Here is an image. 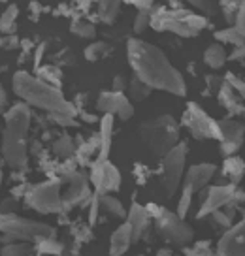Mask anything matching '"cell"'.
I'll list each match as a JSON object with an SVG mask.
<instances>
[{
	"label": "cell",
	"mask_w": 245,
	"mask_h": 256,
	"mask_svg": "<svg viewBox=\"0 0 245 256\" xmlns=\"http://www.w3.org/2000/svg\"><path fill=\"white\" fill-rule=\"evenodd\" d=\"M226 58H228V53H226V49L222 48V46H219V44H211V46L204 51V62H206V66L213 68V70L222 68L224 62H226Z\"/></svg>",
	"instance_id": "23"
},
{
	"label": "cell",
	"mask_w": 245,
	"mask_h": 256,
	"mask_svg": "<svg viewBox=\"0 0 245 256\" xmlns=\"http://www.w3.org/2000/svg\"><path fill=\"white\" fill-rule=\"evenodd\" d=\"M89 181L95 184L96 194L102 196V194H110V192L119 190V186H121V174L115 168V164L110 162V160L93 162Z\"/></svg>",
	"instance_id": "13"
},
{
	"label": "cell",
	"mask_w": 245,
	"mask_h": 256,
	"mask_svg": "<svg viewBox=\"0 0 245 256\" xmlns=\"http://www.w3.org/2000/svg\"><path fill=\"white\" fill-rule=\"evenodd\" d=\"M98 211H100V200H98V194H95L91 198V211H89V226H95L96 218H98Z\"/></svg>",
	"instance_id": "46"
},
{
	"label": "cell",
	"mask_w": 245,
	"mask_h": 256,
	"mask_svg": "<svg viewBox=\"0 0 245 256\" xmlns=\"http://www.w3.org/2000/svg\"><path fill=\"white\" fill-rule=\"evenodd\" d=\"M0 234H2V243H17V241H27V243H38L46 238H55V228H51L46 222L31 220L19 216L16 213H0Z\"/></svg>",
	"instance_id": "6"
},
{
	"label": "cell",
	"mask_w": 245,
	"mask_h": 256,
	"mask_svg": "<svg viewBox=\"0 0 245 256\" xmlns=\"http://www.w3.org/2000/svg\"><path fill=\"white\" fill-rule=\"evenodd\" d=\"M34 247L27 241H17V243H8L2 247V256H32Z\"/></svg>",
	"instance_id": "36"
},
{
	"label": "cell",
	"mask_w": 245,
	"mask_h": 256,
	"mask_svg": "<svg viewBox=\"0 0 245 256\" xmlns=\"http://www.w3.org/2000/svg\"><path fill=\"white\" fill-rule=\"evenodd\" d=\"M132 174H134V177H136V183L138 184H145L147 183V179H149L151 176H153V172H151L145 164H134V170H132Z\"/></svg>",
	"instance_id": "42"
},
{
	"label": "cell",
	"mask_w": 245,
	"mask_h": 256,
	"mask_svg": "<svg viewBox=\"0 0 245 256\" xmlns=\"http://www.w3.org/2000/svg\"><path fill=\"white\" fill-rule=\"evenodd\" d=\"M222 177H226L230 184H239L245 177V160L239 156H226L222 162Z\"/></svg>",
	"instance_id": "22"
},
{
	"label": "cell",
	"mask_w": 245,
	"mask_h": 256,
	"mask_svg": "<svg viewBox=\"0 0 245 256\" xmlns=\"http://www.w3.org/2000/svg\"><path fill=\"white\" fill-rule=\"evenodd\" d=\"M40 10H42V6H40V4H36V2H34V4H31L32 19H38V12H40Z\"/></svg>",
	"instance_id": "56"
},
{
	"label": "cell",
	"mask_w": 245,
	"mask_h": 256,
	"mask_svg": "<svg viewBox=\"0 0 245 256\" xmlns=\"http://www.w3.org/2000/svg\"><path fill=\"white\" fill-rule=\"evenodd\" d=\"M72 236H74V243H87L93 238V230L87 224H76L72 226Z\"/></svg>",
	"instance_id": "39"
},
{
	"label": "cell",
	"mask_w": 245,
	"mask_h": 256,
	"mask_svg": "<svg viewBox=\"0 0 245 256\" xmlns=\"http://www.w3.org/2000/svg\"><path fill=\"white\" fill-rule=\"evenodd\" d=\"M127 222L132 226V236L134 241H140L145 236V232L149 230L151 226V215L145 206H140L138 202H132V206L128 208L127 213Z\"/></svg>",
	"instance_id": "18"
},
{
	"label": "cell",
	"mask_w": 245,
	"mask_h": 256,
	"mask_svg": "<svg viewBox=\"0 0 245 256\" xmlns=\"http://www.w3.org/2000/svg\"><path fill=\"white\" fill-rule=\"evenodd\" d=\"M147 26H151V10H142V12L136 14L132 28H134L136 34H142Z\"/></svg>",
	"instance_id": "38"
},
{
	"label": "cell",
	"mask_w": 245,
	"mask_h": 256,
	"mask_svg": "<svg viewBox=\"0 0 245 256\" xmlns=\"http://www.w3.org/2000/svg\"><path fill=\"white\" fill-rule=\"evenodd\" d=\"M224 81L232 85V88L237 92V96L245 102V78H237L236 74H226Z\"/></svg>",
	"instance_id": "41"
},
{
	"label": "cell",
	"mask_w": 245,
	"mask_h": 256,
	"mask_svg": "<svg viewBox=\"0 0 245 256\" xmlns=\"http://www.w3.org/2000/svg\"><path fill=\"white\" fill-rule=\"evenodd\" d=\"M64 183H68V188L63 194V213L70 211L76 206H81L85 200H91V190H89V179L81 172H72L70 176L63 179Z\"/></svg>",
	"instance_id": "15"
},
{
	"label": "cell",
	"mask_w": 245,
	"mask_h": 256,
	"mask_svg": "<svg viewBox=\"0 0 245 256\" xmlns=\"http://www.w3.org/2000/svg\"><path fill=\"white\" fill-rule=\"evenodd\" d=\"M181 126L189 130L194 140H217L219 142V120H213L194 102L187 104L181 115Z\"/></svg>",
	"instance_id": "11"
},
{
	"label": "cell",
	"mask_w": 245,
	"mask_h": 256,
	"mask_svg": "<svg viewBox=\"0 0 245 256\" xmlns=\"http://www.w3.org/2000/svg\"><path fill=\"white\" fill-rule=\"evenodd\" d=\"M192 196H194L192 188H189V186L183 184L181 198H179V202H177V209H175L177 216H181V218L187 216V213H189V209H190V204H192Z\"/></svg>",
	"instance_id": "37"
},
{
	"label": "cell",
	"mask_w": 245,
	"mask_h": 256,
	"mask_svg": "<svg viewBox=\"0 0 245 256\" xmlns=\"http://www.w3.org/2000/svg\"><path fill=\"white\" fill-rule=\"evenodd\" d=\"M119 10H121L119 2H115V0H104V2L96 4V16L104 23H113L119 14Z\"/></svg>",
	"instance_id": "31"
},
{
	"label": "cell",
	"mask_w": 245,
	"mask_h": 256,
	"mask_svg": "<svg viewBox=\"0 0 245 256\" xmlns=\"http://www.w3.org/2000/svg\"><path fill=\"white\" fill-rule=\"evenodd\" d=\"M63 184L64 181L61 177H53L44 183L32 184L31 190L25 196L27 206L44 215L61 213L63 211Z\"/></svg>",
	"instance_id": "8"
},
{
	"label": "cell",
	"mask_w": 245,
	"mask_h": 256,
	"mask_svg": "<svg viewBox=\"0 0 245 256\" xmlns=\"http://www.w3.org/2000/svg\"><path fill=\"white\" fill-rule=\"evenodd\" d=\"M49 117L55 120L59 126H76L78 124L76 117H66V115H49Z\"/></svg>",
	"instance_id": "49"
},
{
	"label": "cell",
	"mask_w": 245,
	"mask_h": 256,
	"mask_svg": "<svg viewBox=\"0 0 245 256\" xmlns=\"http://www.w3.org/2000/svg\"><path fill=\"white\" fill-rule=\"evenodd\" d=\"M63 241L55 240V238H46V240H40L38 243H34V250L42 256H61L64 250Z\"/></svg>",
	"instance_id": "27"
},
{
	"label": "cell",
	"mask_w": 245,
	"mask_h": 256,
	"mask_svg": "<svg viewBox=\"0 0 245 256\" xmlns=\"http://www.w3.org/2000/svg\"><path fill=\"white\" fill-rule=\"evenodd\" d=\"M224 85V78H217V76H206V87L209 94L217 96L221 87Z\"/></svg>",
	"instance_id": "43"
},
{
	"label": "cell",
	"mask_w": 245,
	"mask_h": 256,
	"mask_svg": "<svg viewBox=\"0 0 245 256\" xmlns=\"http://www.w3.org/2000/svg\"><path fill=\"white\" fill-rule=\"evenodd\" d=\"M76 162L79 166H93V162L98 158V152H100V136L95 134L89 140L83 138H76Z\"/></svg>",
	"instance_id": "19"
},
{
	"label": "cell",
	"mask_w": 245,
	"mask_h": 256,
	"mask_svg": "<svg viewBox=\"0 0 245 256\" xmlns=\"http://www.w3.org/2000/svg\"><path fill=\"white\" fill-rule=\"evenodd\" d=\"M215 40H219L221 44H230L234 48H243L245 46V36L239 34L236 26H226L222 30L215 32Z\"/></svg>",
	"instance_id": "32"
},
{
	"label": "cell",
	"mask_w": 245,
	"mask_h": 256,
	"mask_svg": "<svg viewBox=\"0 0 245 256\" xmlns=\"http://www.w3.org/2000/svg\"><path fill=\"white\" fill-rule=\"evenodd\" d=\"M6 112H8V94H6V90H4L2 83H0V113Z\"/></svg>",
	"instance_id": "53"
},
{
	"label": "cell",
	"mask_w": 245,
	"mask_h": 256,
	"mask_svg": "<svg viewBox=\"0 0 245 256\" xmlns=\"http://www.w3.org/2000/svg\"><path fill=\"white\" fill-rule=\"evenodd\" d=\"M234 26L239 30V34H241V36H245V2H241V4H239V12H237V17H236V23H234Z\"/></svg>",
	"instance_id": "48"
},
{
	"label": "cell",
	"mask_w": 245,
	"mask_h": 256,
	"mask_svg": "<svg viewBox=\"0 0 245 256\" xmlns=\"http://www.w3.org/2000/svg\"><path fill=\"white\" fill-rule=\"evenodd\" d=\"M190 4H192L194 8L200 10L202 16H204V14H209V12L215 8V4H211V2H202V0H200V2H198V0H190Z\"/></svg>",
	"instance_id": "50"
},
{
	"label": "cell",
	"mask_w": 245,
	"mask_h": 256,
	"mask_svg": "<svg viewBox=\"0 0 245 256\" xmlns=\"http://www.w3.org/2000/svg\"><path fill=\"white\" fill-rule=\"evenodd\" d=\"M157 256H174V252H172V248L170 247H162L157 250Z\"/></svg>",
	"instance_id": "55"
},
{
	"label": "cell",
	"mask_w": 245,
	"mask_h": 256,
	"mask_svg": "<svg viewBox=\"0 0 245 256\" xmlns=\"http://www.w3.org/2000/svg\"><path fill=\"white\" fill-rule=\"evenodd\" d=\"M134 243L132 226L125 220L110 238V256H123Z\"/></svg>",
	"instance_id": "20"
},
{
	"label": "cell",
	"mask_w": 245,
	"mask_h": 256,
	"mask_svg": "<svg viewBox=\"0 0 245 256\" xmlns=\"http://www.w3.org/2000/svg\"><path fill=\"white\" fill-rule=\"evenodd\" d=\"M138 136L151 160H162L179 144V124L172 115H158L143 120Z\"/></svg>",
	"instance_id": "5"
},
{
	"label": "cell",
	"mask_w": 245,
	"mask_h": 256,
	"mask_svg": "<svg viewBox=\"0 0 245 256\" xmlns=\"http://www.w3.org/2000/svg\"><path fill=\"white\" fill-rule=\"evenodd\" d=\"M17 206H19V200H16L14 196H8V198H4V200L0 202V213H4V215L16 213Z\"/></svg>",
	"instance_id": "45"
},
{
	"label": "cell",
	"mask_w": 245,
	"mask_h": 256,
	"mask_svg": "<svg viewBox=\"0 0 245 256\" xmlns=\"http://www.w3.org/2000/svg\"><path fill=\"white\" fill-rule=\"evenodd\" d=\"M21 48V40L17 38L16 34H8V36H0V49L4 51H12V49Z\"/></svg>",
	"instance_id": "44"
},
{
	"label": "cell",
	"mask_w": 245,
	"mask_h": 256,
	"mask_svg": "<svg viewBox=\"0 0 245 256\" xmlns=\"http://www.w3.org/2000/svg\"><path fill=\"white\" fill-rule=\"evenodd\" d=\"M17 17H19V8L16 4H8L6 10L0 16V34L8 36V34H16L17 30Z\"/></svg>",
	"instance_id": "24"
},
{
	"label": "cell",
	"mask_w": 245,
	"mask_h": 256,
	"mask_svg": "<svg viewBox=\"0 0 245 256\" xmlns=\"http://www.w3.org/2000/svg\"><path fill=\"white\" fill-rule=\"evenodd\" d=\"M128 88V80L123 76V74H119L113 78V83H111V90L113 92H125Z\"/></svg>",
	"instance_id": "47"
},
{
	"label": "cell",
	"mask_w": 245,
	"mask_h": 256,
	"mask_svg": "<svg viewBox=\"0 0 245 256\" xmlns=\"http://www.w3.org/2000/svg\"><path fill=\"white\" fill-rule=\"evenodd\" d=\"M151 90L153 88L149 85H145L143 81H140L138 78H132V80L128 81V94H130V100H134V102L145 100L151 94Z\"/></svg>",
	"instance_id": "34"
},
{
	"label": "cell",
	"mask_w": 245,
	"mask_h": 256,
	"mask_svg": "<svg viewBox=\"0 0 245 256\" xmlns=\"http://www.w3.org/2000/svg\"><path fill=\"white\" fill-rule=\"evenodd\" d=\"M234 208L236 206H228L226 209H219L209 215V220L213 224V228H221V230H230L234 226Z\"/></svg>",
	"instance_id": "29"
},
{
	"label": "cell",
	"mask_w": 245,
	"mask_h": 256,
	"mask_svg": "<svg viewBox=\"0 0 245 256\" xmlns=\"http://www.w3.org/2000/svg\"><path fill=\"white\" fill-rule=\"evenodd\" d=\"M239 4L241 2H221V10H222V16L226 19V23H236V17H237V12H239Z\"/></svg>",
	"instance_id": "40"
},
{
	"label": "cell",
	"mask_w": 245,
	"mask_h": 256,
	"mask_svg": "<svg viewBox=\"0 0 245 256\" xmlns=\"http://www.w3.org/2000/svg\"><path fill=\"white\" fill-rule=\"evenodd\" d=\"M70 30L74 36L78 38H83V40H93L96 36V26L95 23H91L87 19H81V17H76L70 24Z\"/></svg>",
	"instance_id": "30"
},
{
	"label": "cell",
	"mask_w": 245,
	"mask_h": 256,
	"mask_svg": "<svg viewBox=\"0 0 245 256\" xmlns=\"http://www.w3.org/2000/svg\"><path fill=\"white\" fill-rule=\"evenodd\" d=\"M217 256H245V216L221 236Z\"/></svg>",
	"instance_id": "16"
},
{
	"label": "cell",
	"mask_w": 245,
	"mask_h": 256,
	"mask_svg": "<svg viewBox=\"0 0 245 256\" xmlns=\"http://www.w3.org/2000/svg\"><path fill=\"white\" fill-rule=\"evenodd\" d=\"M98 200H100V209L104 213H108L110 216H115V218H127V209L121 202L115 198V196H110V194H98Z\"/></svg>",
	"instance_id": "25"
},
{
	"label": "cell",
	"mask_w": 245,
	"mask_h": 256,
	"mask_svg": "<svg viewBox=\"0 0 245 256\" xmlns=\"http://www.w3.org/2000/svg\"><path fill=\"white\" fill-rule=\"evenodd\" d=\"M127 56L134 78L143 81L151 88H158L174 96L187 94V83L181 72L168 60V56L157 46L142 38H128Z\"/></svg>",
	"instance_id": "1"
},
{
	"label": "cell",
	"mask_w": 245,
	"mask_h": 256,
	"mask_svg": "<svg viewBox=\"0 0 245 256\" xmlns=\"http://www.w3.org/2000/svg\"><path fill=\"white\" fill-rule=\"evenodd\" d=\"M206 24V16L185 8V4L179 2H170L168 6L155 4L151 10V26L157 32H172L181 38H192L204 30Z\"/></svg>",
	"instance_id": "4"
},
{
	"label": "cell",
	"mask_w": 245,
	"mask_h": 256,
	"mask_svg": "<svg viewBox=\"0 0 245 256\" xmlns=\"http://www.w3.org/2000/svg\"><path fill=\"white\" fill-rule=\"evenodd\" d=\"M61 256H81V252H79V245L78 243H68V245L64 247L63 254Z\"/></svg>",
	"instance_id": "51"
},
{
	"label": "cell",
	"mask_w": 245,
	"mask_h": 256,
	"mask_svg": "<svg viewBox=\"0 0 245 256\" xmlns=\"http://www.w3.org/2000/svg\"><path fill=\"white\" fill-rule=\"evenodd\" d=\"M96 110L104 115H113L121 120H128L134 117V106L125 92L102 90L96 98Z\"/></svg>",
	"instance_id": "12"
},
{
	"label": "cell",
	"mask_w": 245,
	"mask_h": 256,
	"mask_svg": "<svg viewBox=\"0 0 245 256\" xmlns=\"http://www.w3.org/2000/svg\"><path fill=\"white\" fill-rule=\"evenodd\" d=\"M145 208H147L151 218H153V224H155L153 230H155V234H158L170 245L187 247L192 241V238H194L192 228L185 222V218L177 216V213H172L166 208L157 206V204H147Z\"/></svg>",
	"instance_id": "7"
},
{
	"label": "cell",
	"mask_w": 245,
	"mask_h": 256,
	"mask_svg": "<svg viewBox=\"0 0 245 256\" xmlns=\"http://www.w3.org/2000/svg\"><path fill=\"white\" fill-rule=\"evenodd\" d=\"M245 142V122L228 119L219 120V145L224 156H234Z\"/></svg>",
	"instance_id": "14"
},
{
	"label": "cell",
	"mask_w": 245,
	"mask_h": 256,
	"mask_svg": "<svg viewBox=\"0 0 245 256\" xmlns=\"http://www.w3.org/2000/svg\"><path fill=\"white\" fill-rule=\"evenodd\" d=\"M44 51H46V44H40L36 51H34V70L40 68V62H42V56H44Z\"/></svg>",
	"instance_id": "52"
},
{
	"label": "cell",
	"mask_w": 245,
	"mask_h": 256,
	"mask_svg": "<svg viewBox=\"0 0 245 256\" xmlns=\"http://www.w3.org/2000/svg\"><path fill=\"white\" fill-rule=\"evenodd\" d=\"M239 202H245V192L237 188V184H215L209 186L200 204L196 213V218H206L211 213L224 209L228 206H236Z\"/></svg>",
	"instance_id": "10"
},
{
	"label": "cell",
	"mask_w": 245,
	"mask_h": 256,
	"mask_svg": "<svg viewBox=\"0 0 245 256\" xmlns=\"http://www.w3.org/2000/svg\"><path fill=\"white\" fill-rule=\"evenodd\" d=\"M185 160H187V144H183V142H179L164 158L160 160L158 183H160V188H162L166 198H172L179 183H181Z\"/></svg>",
	"instance_id": "9"
},
{
	"label": "cell",
	"mask_w": 245,
	"mask_h": 256,
	"mask_svg": "<svg viewBox=\"0 0 245 256\" xmlns=\"http://www.w3.org/2000/svg\"><path fill=\"white\" fill-rule=\"evenodd\" d=\"M36 78L42 80L44 83L51 85V87H55L61 90V85H63V74H61V70H59L57 66H51V64H48V66H40L38 70H36Z\"/></svg>",
	"instance_id": "28"
},
{
	"label": "cell",
	"mask_w": 245,
	"mask_h": 256,
	"mask_svg": "<svg viewBox=\"0 0 245 256\" xmlns=\"http://www.w3.org/2000/svg\"><path fill=\"white\" fill-rule=\"evenodd\" d=\"M14 92H16L27 106H34L36 110H42L48 115H66L76 117V106L68 102L59 88L51 87L48 83L38 80L36 76H31L29 72H17L14 76Z\"/></svg>",
	"instance_id": "2"
},
{
	"label": "cell",
	"mask_w": 245,
	"mask_h": 256,
	"mask_svg": "<svg viewBox=\"0 0 245 256\" xmlns=\"http://www.w3.org/2000/svg\"><path fill=\"white\" fill-rule=\"evenodd\" d=\"M53 152L63 160L74 158V156H76V142H74V138L68 136V134L59 136L55 142H53Z\"/></svg>",
	"instance_id": "26"
},
{
	"label": "cell",
	"mask_w": 245,
	"mask_h": 256,
	"mask_svg": "<svg viewBox=\"0 0 245 256\" xmlns=\"http://www.w3.org/2000/svg\"><path fill=\"white\" fill-rule=\"evenodd\" d=\"M215 170L217 166L211 162H200V164H192L187 170V176H185V186L192 188V192H200L207 183L209 179L215 176Z\"/></svg>",
	"instance_id": "17"
},
{
	"label": "cell",
	"mask_w": 245,
	"mask_h": 256,
	"mask_svg": "<svg viewBox=\"0 0 245 256\" xmlns=\"http://www.w3.org/2000/svg\"><path fill=\"white\" fill-rule=\"evenodd\" d=\"M183 254L185 256H217V252L211 247V241L202 240L196 241L190 247H183Z\"/></svg>",
	"instance_id": "35"
},
{
	"label": "cell",
	"mask_w": 245,
	"mask_h": 256,
	"mask_svg": "<svg viewBox=\"0 0 245 256\" xmlns=\"http://www.w3.org/2000/svg\"><path fill=\"white\" fill-rule=\"evenodd\" d=\"M111 53V48L110 44H106V42H93V44H89L87 48H85V58H87L89 62H98V60H102L104 56H108Z\"/></svg>",
	"instance_id": "33"
},
{
	"label": "cell",
	"mask_w": 245,
	"mask_h": 256,
	"mask_svg": "<svg viewBox=\"0 0 245 256\" xmlns=\"http://www.w3.org/2000/svg\"><path fill=\"white\" fill-rule=\"evenodd\" d=\"M2 181H4V172H2V166H0V186H2Z\"/></svg>",
	"instance_id": "57"
},
{
	"label": "cell",
	"mask_w": 245,
	"mask_h": 256,
	"mask_svg": "<svg viewBox=\"0 0 245 256\" xmlns=\"http://www.w3.org/2000/svg\"><path fill=\"white\" fill-rule=\"evenodd\" d=\"M113 122H115V117L113 115H104L102 120H100V152H98V158L95 162H104L110 156V149H111V136H113Z\"/></svg>",
	"instance_id": "21"
},
{
	"label": "cell",
	"mask_w": 245,
	"mask_h": 256,
	"mask_svg": "<svg viewBox=\"0 0 245 256\" xmlns=\"http://www.w3.org/2000/svg\"><path fill=\"white\" fill-rule=\"evenodd\" d=\"M32 112L31 106L25 102L12 106L4 115V130H2V156L12 170L25 172L29 164V149H27V132L31 128Z\"/></svg>",
	"instance_id": "3"
},
{
	"label": "cell",
	"mask_w": 245,
	"mask_h": 256,
	"mask_svg": "<svg viewBox=\"0 0 245 256\" xmlns=\"http://www.w3.org/2000/svg\"><path fill=\"white\" fill-rule=\"evenodd\" d=\"M228 56H230V60H241V62L245 64V46L243 48H236Z\"/></svg>",
	"instance_id": "54"
}]
</instances>
